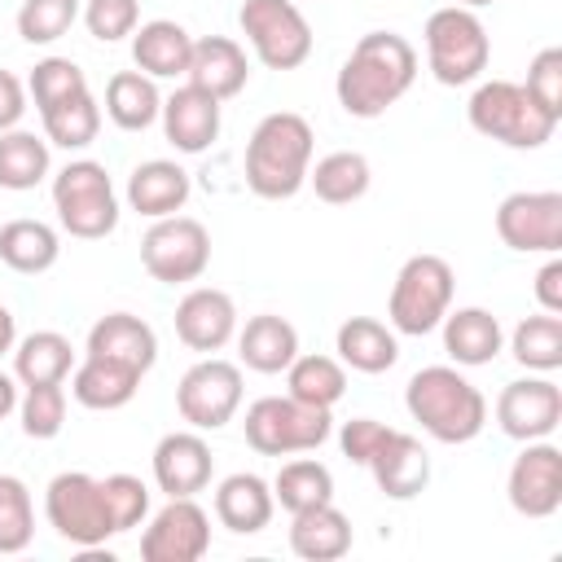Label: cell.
Instances as JSON below:
<instances>
[{"instance_id": "f6af8a7d", "label": "cell", "mask_w": 562, "mask_h": 562, "mask_svg": "<svg viewBox=\"0 0 562 562\" xmlns=\"http://www.w3.org/2000/svg\"><path fill=\"white\" fill-rule=\"evenodd\" d=\"M83 22H88V35L92 40L114 44V40H123V35L136 31L140 4L136 0H88L83 4Z\"/></svg>"}, {"instance_id": "8d00e7d4", "label": "cell", "mask_w": 562, "mask_h": 562, "mask_svg": "<svg viewBox=\"0 0 562 562\" xmlns=\"http://www.w3.org/2000/svg\"><path fill=\"white\" fill-rule=\"evenodd\" d=\"M48 176V140L35 132H0V189H35Z\"/></svg>"}, {"instance_id": "ab89813d", "label": "cell", "mask_w": 562, "mask_h": 562, "mask_svg": "<svg viewBox=\"0 0 562 562\" xmlns=\"http://www.w3.org/2000/svg\"><path fill=\"white\" fill-rule=\"evenodd\" d=\"M35 536V509L22 479L0 474V553H22Z\"/></svg>"}, {"instance_id": "b9f144b4", "label": "cell", "mask_w": 562, "mask_h": 562, "mask_svg": "<svg viewBox=\"0 0 562 562\" xmlns=\"http://www.w3.org/2000/svg\"><path fill=\"white\" fill-rule=\"evenodd\" d=\"M26 88L35 97V110H48V105H57V101H66L75 92H88V79L70 57H44V61H35Z\"/></svg>"}, {"instance_id": "484cf974", "label": "cell", "mask_w": 562, "mask_h": 562, "mask_svg": "<svg viewBox=\"0 0 562 562\" xmlns=\"http://www.w3.org/2000/svg\"><path fill=\"white\" fill-rule=\"evenodd\" d=\"M290 549L303 562H334L351 549V522L342 509H334V501L299 509L290 522Z\"/></svg>"}, {"instance_id": "7dc6e473", "label": "cell", "mask_w": 562, "mask_h": 562, "mask_svg": "<svg viewBox=\"0 0 562 562\" xmlns=\"http://www.w3.org/2000/svg\"><path fill=\"white\" fill-rule=\"evenodd\" d=\"M386 430H391V426H382V422H373V417H351V422H342V430H338L342 457L356 461V465H364V461L373 457V448L386 439Z\"/></svg>"}, {"instance_id": "ee69618b", "label": "cell", "mask_w": 562, "mask_h": 562, "mask_svg": "<svg viewBox=\"0 0 562 562\" xmlns=\"http://www.w3.org/2000/svg\"><path fill=\"white\" fill-rule=\"evenodd\" d=\"M101 492H105V509L114 518V531H132L149 514V487L136 474H110V479H101Z\"/></svg>"}, {"instance_id": "44dd1931", "label": "cell", "mask_w": 562, "mask_h": 562, "mask_svg": "<svg viewBox=\"0 0 562 562\" xmlns=\"http://www.w3.org/2000/svg\"><path fill=\"white\" fill-rule=\"evenodd\" d=\"M184 79L202 92H211L215 101H228L246 88L250 79V66H246V53L237 40L228 35H206V40H193V57H189V70Z\"/></svg>"}, {"instance_id": "60d3db41", "label": "cell", "mask_w": 562, "mask_h": 562, "mask_svg": "<svg viewBox=\"0 0 562 562\" xmlns=\"http://www.w3.org/2000/svg\"><path fill=\"white\" fill-rule=\"evenodd\" d=\"M75 18H79V0H22L18 35L26 44H53L75 26Z\"/></svg>"}, {"instance_id": "7bdbcfd3", "label": "cell", "mask_w": 562, "mask_h": 562, "mask_svg": "<svg viewBox=\"0 0 562 562\" xmlns=\"http://www.w3.org/2000/svg\"><path fill=\"white\" fill-rule=\"evenodd\" d=\"M61 422H66V391H61V382L26 386V395H22V430L31 439H53V435H61Z\"/></svg>"}, {"instance_id": "681fc988", "label": "cell", "mask_w": 562, "mask_h": 562, "mask_svg": "<svg viewBox=\"0 0 562 562\" xmlns=\"http://www.w3.org/2000/svg\"><path fill=\"white\" fill-rule=\"evenodd\" d=\"M536 299L544 312H562V259H549L540 272H536Z\"/></svg>"}, {"instance_id": "ba28073f", "label": "cell", "mask_w": 562, "mask_h": 562, "mask_svg": "<svg viewBox=\"0 0 562 562\" xmlns=\"http://www.w3.org/2000/svg\"><path fill=\"white\" fill-rule=\"evenodd\" d=\"M487 53H492V44H487V31L474 18V9L448 4L426 18V57H430V70L439 83H448V88L474 83L487 70Z\"/></svg>"}, {"instance_id": "83f0119b", "label": "cell", "mask_w": 562, "mask_h": 562, "mask_svg": "<svg viewBox=\"0 0 562 562\" xmlns=\"http://www.w3.org/2000/svg\"><path fill=\"white\" fill-rule=\"evenodd\" d=\"M439 325H443V351L457 364H492L505 342L501 321L487 307H457Z\"/></svg>"}, {"instance_id": "cb8c5ba5", "label": "cell", "mask_w": 562, "mask_h": 562, "mask_svg": "<svg viewBox=\"0 0 562 562\" xmlns=\"http://www.w3.org/2000/svg\"><path fill=\"white\" fill-rule=\"evenodd\" d=\"M272 509H277V501H272V487L259 479V474H228L220 487H215V518H220V527H228V531H237V536H255V531H263L268 522H272Z\"/></svg>"}, {"instance_id": "4fadbf2b", "label": "cell", "mask_w": 562, "mask_h": 562, "mask_svg": "<svg viewBox=\"0 0 562 562\" xmlns=\"http://www.w3.org/2000/svg\"><path fill=\"white\" fill-rule=\"evenodd\" d=\"M496 233L509 250L558 255L562 250V193H509L496 206Z\"/></svg>"}, {"instance_id": "5b68a950", "label": "cell", "mask_w": 562, "mask_h": 562, "mask_svg": "<svg viewBox=\"0 0 562 562\" xmlns=\"http://www.w3.org/2000/svg\"><path fill=\"white\" fill-rule=\"evenodd\" d=\"M53 206H57V220L70 237H83V241H97L105 233H114L119 224V198H114V184H110V171L92 158H79V162H66L53 180Z\"/></svg>"}, {"instance_id": "277c9868", "label": "cell", "mask_w": 562, "mask_h": 562, "mask_svg": "<svg viewBox=\"0 0 562 562\" xmlns=\"http://www.w3.org/2000/svg\"><path fill=\"white\" fill-rule=\"evenodd\" d=\"M465 110H470L474 132H483L509 149H540L558 127V119L549 110H540L522 83H509V79L479 83Z\"/></svg>"}, {"instance_id": "603a6c76", "label": "cell", "mask_w": 562, "mask_h": 562, "mask_svg": "<svg viewBox=\"0 0 562 562\" xmlns=\"http://www.w3.org/2000/svg\"><path fill=\"white\" fill-rule=\"evenodd\" d=\"M132 57L149 79H176L189 70L193 35L171 18H154L132 31Z\"/></svg>"}, {"instance_id": "c3c4849f", "label": "cell", "mask_w": 562, "mask_h": 562, "mask_svg": "<svg viewBox=\"0 0 562 562\" xmlns=\"http://www.w3.org/2000/svg\"><path fill=\"white\" fill-rule=\"evenodd\" d=\"M22 110H26V88H22V79L9 75V70H0V132H9V127L22 119Z\"/></svg>"}, {"instance_id": "2e32d148", "label": "cell", "mask_w": 562, "mask_h": 562, "mask_svg": "<svg viewBox=\"0 0 562 562\" xmlns=\"http://www.w3.org/2000/svg\"><path fill=\"white\" fill-rule=\"evenodd\" d=\"M496 422L509 439H549L562 422V391L549 378H518L496 400Z\"/></svg>"}, {"instance_id": "d6a6232c", "label": "cell", "mask_w": 562, "mask_h": 562, "mask_svg": "<svg viewBox=\"0 0 562 562\" xmlns=\"http://www.w3.org/2000/svg\"><path fill=\"white\" fill-rule=\"evenodd\" d=\"M57 255H61V241L44 220H9L0 228V259L13 272H26V277L48 272Z\"/></svg>"}, {"instance_id": "e0dca14e", "label": "cell", "mask_w": 562, "mask_h": 562, "mask_svg": "<svg viewBox=\"0 0 562 562\" xmlns=\"http://www.w3.org/2000/svg\"><path fill=\"white\" fill-rule=\"evenodd\" d=\"M211 443L198 430H171L154 448V483L167 496H198L211 483Z\"/></svg>"}, {"instance_id": "74e56055", "label": "cell", "mask_w": 562, "mask_h": 562, "mask_svg": "<svg viewBox=\"0 0 562 562\" xmlns=\"http://www.w3.org/2000/svg\"><path fill=\"white\" fill-rule=\"evenodd\" d=\"M40 114H44L48 140L61 145V149H83L101 132V105L92 101V92H75V97H66V101H57Z\"/></svg>"}, {"instance_id": "d6986e66", "label": "cell", "mask_w": 562, "mask_h": 562, "mask_svg": "<svg viewBox=\"0 0 562 562\" xmlns=\"http://www.w3.org/2000/svg\"><path fill=\"white\" fill-rule=\"evenodd\" d=\"M373 470V483L382 487V496L391 501H408L430 483V457L426 448L404 435V430H386V439L373 448V457L364 461Z\"/></svg>"}, {"instance_id": "7c38bea8", "label": "cell", "mask_w": 562, "mask_h": 562, "mask_svg": "<svg viewBox=\"0 0 562 562\" xmlns=\"http://www.w3.org/2000/svg\"><path fill=\"white\" fill-rule=\"evenodd\" d=\"M241 404V369L228 360H198L180 386H176V408L193 430H220L224 422H233Z\"/></svg>"}, {"instance_id": "ffe728a7", "label": "cell", "mask_w": 562, "mask_h": 562, "mask_svg": "<svg viewBox=\"0 0 562 562\" xmlns=\"http://www.w3.org/2000/svg\"><path fill=\"white\" fill-rule=\"evenodd\" d=\"M162 132L180 154H202L220 136V101L193 83L176 88L162 101Z\"/></svg>"}, {"instance_id": "9a60e30c", "label": "cell", "mask_w": 562, "mask_h": 562, "mask_svg": "<svg viewBox=\"0 0 562 562\" xmlns=\"http://www.w3.org/2000/svg\"><path fill=\"white\" fill-rule=\"evenodd\" d=\"M509 505L522 514V518H549L558 514L562 505V452L544 439H531L514 465H509Z\"/></svg>"}, {"instance_id": "f546056e", "label": "cell", "mask_w": 562, "mask_h": 562, "mask_svg": "<svg viewBox=\"0 0 562 562\" xmlns=\"http://www.w3.org/2000/svg\"><path fill=\"white\" fill-rule=\"evenodd\" d=\"M338 360L356 373H386L400 360L395 334L373 316H351L338 325Z\"/></svg>"}, {"instance_id": "836d02e7", "label": "cell", "mask_w": 562, "mask_h": 562, "mask_svg": "<svg viewBox=\"0 0 562 562\" xmlns=\"http://www.w3.org/2000/svg\"><path fill=\"white\" fill-rule=\"evenodd\" d=\"M307 180H312V189H316L321 202L347 206V202H356V198L369 193V158L356 154V149L325 154L316 167H307Z\"/></svg>"}, {"instance_id": "3957f363", "label": "cell", "mask_w": 562, "mask_h": 562, "mask_svg": "<svg viewBox=\"0 0 562 562\" xmlns=\"http://www.w3.org/2000/svg\"><path fill=\"white\" fill-rule=\"evenodd\" d=\"M404 404L413 413V422H422V430L439 443H470L483 422H487V400L483 391L461 378L448 364H426L408 378Z\"/></svg>"}, {"instance_id": "d4e9b609", "label": "cell", "mask_w": 562, "mask_h": 562, "mask_svg": "<svg viewBox=\"0 0 562 562\" xmlns=\"http://www.w3.org/2000/svg\"><path fill=\"white\" fill-rule=\"evenodd\" d=\"M184 202H189V171L167 158H149L127 176V206L149 220L176 215Z\"/></svg>"}, {"instance_id": "4316f807", "label": "cell", "mask_w": 562, "mask_h": 562, "mask_svg": "<svg viewBox=\"0 0 562 562\" xmlns=\"http://www.w3.org/2000/svg\"><path fill=\"white\" fill-rule=\"evenodd\" d=\"M237 351H241V364L246 369H255V373H281L299 356V329L285 316L259 312L237 334Z\"/></svg>"}, {"instance_id": "ac0fdd59", "label": "cell", "mask_w": 562, "mask_h": 562, "mask_svg": "<svg viewBox=\"0 0 562 562\" xmlns=\"http://www.w3.org/2000/svg\"><path fill=\"white\" fill-rule=\"evenodd\" d=\"M176 334L193 351H220L237 334V307H233V299L224 290H215V285L189 290L180 299V307H176Z\"/></svg>"}, {"instance_id": "bcb514c9", "label": "cell", "mask_w": 562, "mask_h": 562, "mask_svg": "<svg viewBox=\"0 0 562 562\" xmlns=\"http://www.w3.org/2000/svg\"><path fill=\"white\" fill-rule=\"evenodd\" d=\"M522 88L531 92V101H536L540 110H549L553 119H562V48L536 53V61H531Z\"/></svg>"}, {"instance_id": "8fae6325", "label": "cell", "mask_w": 562, "mask_h": 562, "mask_svg": "<svg viewBox=\"0 0 562 562\" xmlns=\"http://www.w3.org/2000/svg\"><path fill=\"white\" fill-rule=\"evenodd\" d=\"M140 263L154 281H198L211 263V233L189 215H162L140 237Z\"/></svg>"}, {"instance_id": "f35d334b", "label": "cell", "mask_w": 562, "mask_h": 562, "mask_svg": "<svg viewBox=\"0 0 562 562\" xmlns=\"http://www.w3.org/2000/svg\"><path fill=\"white\" fill-rule=\"evenodd\" d=\"M509 351H514L518 364H527L536 373H553L562 364V321L553 312L518 321V329L509 338Z\"/></svg>"}, {"instance_id": "e575fe53", "label": "cell", "mask_w": 562, "mask_h": 562, "mask_svg": "<svg viewBox=\"0 0 562 562\" xmlns=\"http://www.w3.org/2000/svg\"><path fill=\"white\" fill-rule=\"evenodd\" d=\"M272 501L281 509H290V514L312 509V505H325V501H334V474L321 461H312V457L285 461L277 470V479H272Z\"/></svg>"}, {"instance_id": "8992f818", "label": "cell", "mask_w": 562, "mask_h": 562, "mask_svg": "<svg viewBox=\"0 0 562 562\" xmlns=\"http://www.w3.org/2000/svg\"><path fill=\"white\" fill-rule=\"evenodd\" d=\"M246 443L263 457L312 452L329 439V408H312L294 395H263L246 408Z\"/></svg>"}, {"instance_id": "f1b7e54d", "label": "cell", "mask_w": 562, "mask_h": 562, "mask_svg": "<svg viewBox=\"0 0 562 562\" xmlns=\"http://www.w3.org/2000/svg\"><path fill=\"white\" fill-rule=\"evenodd\" d=\"M145 373L119 364V360H105V356H83V364L75 369L70 378V391L83 408H97V413H110V408H123L132 404L136 386H140Z\"/></svg>"}, {"instance_id": "4dcf8cb0", "label": "cell", "mask_w": 562, "mask_h": 562, "mask_svg": "<svg viewBox=\"0 0 562 562\" xmlns=\"http://www.w3.org/2000/svg\"><path fill=\"white\" fill-rule=\"evenodd\" d=\"M70 364H75V347H70V338L57 334V329H35V334H26V338L18 342V351H13V373H18L22 386L66 382Z\"/></svg>"}, {"instance_id": "5bb4252c", "label": "cell", "mask_w": 562, "mask_h": 562, "mask_svg": "<svg viewBox=\"0 0 562 562\" xmlns=\"http://www.w3.org/2000/svg\"><path fill=\"white\" fill-rule=\"evenodd\" d=\"M211 549V518L193 496H171L140 536L145 562H198Z\"/></svg>"}, {"instance_id": "f907efd6", "label": "cell", "mask_w": 562, "mask_h": 562, "mask_svg": "<svg viewBox=\"0 0 562 562\" xmlns=\"http://www.w3.org/2000/svg\"><path fill=\"white\" fill-rule=\"evenodd\" d=\"M18 408V382L9 373H0V417H9Z\"/></svg>"}, {"instance_id": "6da1fadb", "label": "cell", "mask_w": 562, "mask_h": 562, "mask_svg": "<svg viewBox=\"0 0 562 562\" xmlns=\"http://www.w3.org/2000/svg\"><path fill=\"white\" fill-rule=\"evenodd\" d=\"M413 79H417V48L395 31H369L356 40L334 88H338V105L351 119H378L413 88Z\"/></svg>"}, {"instance_id": "d590c367", "label": "cell", "mask_w": 562, "mask_h": 562, "mask_svg": "<svg viewBox=\"0 0 562 562\" xmlns=\"http://www.w3.org/2000/svg\"><path fill=\"white\" fill-rule=\"evenodd\" d=\"M285 378H290V395L312 408H334L347 391V373L334 356H294Z\"/></svg>"}, {"instance_id": "1f68e13d", "label": "cell", "mask_w": 562, "mask_h": 562, "mask_svg": "<svg viewBox=\"0 0 562 562\" xmlns=\"http://www.w3.org/2000/svg\"><path fill=\"white\" fill-rule=\"evenodd\" d=\"M105 114L123 132H145L162 114V97H158V88L145 70H119L105 83Z\"/></svg>"}, {"instance_id": "30bf717a", "label": "cell", "mask_w": 562, "mask_h": 562, "mask_svg": "<svg viewBox=\"0 0 562 562\" xmlns=\"http://www.w3.org/2000/svg\"><path fill=\"white\" fill-rule=\"evenodd\" d=\"M237 22L268 70H294L312 53V26L294 0H246Z\"/></svg>"}, {"instance_id": "9c48e42d", "label": "cell", "mask_w": 562, "mask_h": 562, "mask_svg": "<svg viewBox=\"0 0 562 562\" xmlns=\"http://www.w3.org/2000/svg\"><path fill=\"white\" fill-rule=\"evenodd\" d=\"M44 514L53 522V531L79 549H97L105 544L114 531V518L105 509V492H101V479L83 474V470H66L48 483L44 492Z\"/></svg>"}, {"instance_id": "7402d4cb", "label": "cell", "mask_w": 562, "mask_h": 562, "mask_svg": "<svg viewBox=\"0 0 562 562\" xmlns=\"http://www.w3.org/2000/svg\"><path fill=\"white\" fill-rule=\"evenodd\" d=\"M88 356H105V360H119L136 373H149L158 360V338L140 316L110 312L88 329Z\"/></svg>"}, {"instance_id": "7a4b0ae2", "label": "cell", "mask_w": 562, "mask_h": 562, "mask_svg": "<svg viewBox=\"0 0 562 562\" xmlns=\"http://www.w3.org/2000/svg\"><path fill=\"white\" fill-rule=\"evenodd\" d=\"M307 167H312V127L303 114H268L246 145V184L255 198L281 202L294 198L307 184Z\"/></svg>"}, {"instance_id": "f5cc1de1", "label": "cell", "mask_w": 562, "mask_h": 562, "mask_svg": "<svg viewBox=\"0 0 562 562\" xmlns=\"http://www.w3.org/2000/svg\"><path fill=\"white\" fill-rule=\"evenodd\" d=\"M461 9H479V4H492V0H457Z\"/></svg>"}, {"instance_id": "816d5d0a", "label": "cell", "mask_w": 562, "mask_h": 562, "mask_svg": "<svg viewBox=\"0 0 562 562\" xmlns=\"http://www.w3.org/2000/svg\"><path fill=\"white\" fill-rule=\"evenodd\" d=\"M13 342H18V325H13V312H9V307H0V356H4V351H13Z\"/></svg>"}, {"instance_id": "52a82bcc", "label": "cell", "mask_w": 562, "mask_h": 562, "mask_svg": "<svg viewBox=\"0 0 562 562\" xmlns=\"http://www.w3.org/2000/svg\"><path fill=\"white\" fill-rule=\"evenodd\" d=\"M452 290H457V277H452L448 259H439V255H413L400 268L395 285H391L386 316H391V325L400 334L422 338V334H430L448 316Z\"/></svg>"}]
</instances>
